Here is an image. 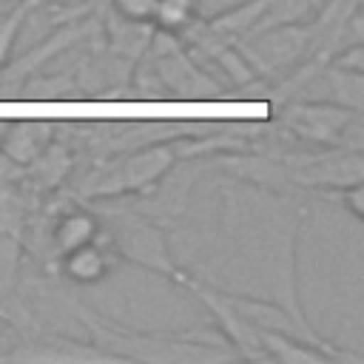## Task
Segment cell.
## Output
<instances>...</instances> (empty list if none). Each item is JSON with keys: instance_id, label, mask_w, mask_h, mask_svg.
<instances>
[{"instance_id": "6da1fadb", "label": "cell", "mask_w": 364, "mask_h": 364, "mask_svg": "<svg viewBox=\"0 0 364 364\" xmlns=\"http://www.w3.org/2000/svg\"><path fill=\"white\" fill-rule=\"evenodd\" d=\"M80 321L94 336V344L108 353L114 361H154V364H173V361H225L236 353L230 344L216 336L205 341V333H145L105 321L102 316L91 313L88 307H77Z\"/></svg>"}, {"instance_id": "7a4b0ae2", "label": "cell", "mask_w": 364, "mask_h": 364, "mask_svg": "<svg viewBox=\"0 0 364 364\" xmlns=\"http://www.w3.org/2000/svg\"><path fill=\"white\" fill-rule=\"evenodd\" d=\"M225 145H236L230 139H173V142H151L139 151H131L119 159H111L105 165H100L85 182H82V193L91 199H105V196H119L128 191H145L151 185H156L162 176H168L179 159H199V151L208 148H225Z\"/></svg>"}, {"instance_id": "3957f363", "label": "cell", "mask_w": 364, "mask_h": 364, "mask_svg": "<svg viewBox=\"0 0 364 364\" xmlns=\"http://www.w3.org/2000/svg\"><path fill=\"white\" fill-rule=\"evenodd\" d=\"M100 233L111 242L114 253L128 259L131 264L173 279L179 282L182 270L171 256V247L165 242L162 228L142 210L136 208H114L105 210V225L100 228Z\"/></svg>"}, {"instance_id": "277c9868", "label": "cell", "mask_w": 364, "mask_h": 364, "mask_svg": "<svg viewBox=\"0 0 364 364\" xmlns=\"http://www.w3.org/2000/svg\"><path fill=\"white\" fill-rule=\"evenodd\" d=\"M154 54H156V77L165 91H173L176 97L185 100H202V97H222V88L210 82L176 46L173 34L159 31L154 40Z\"/></svg>"}, {"instance_id": "5b68a950", "label": "cell", "mask_w": 364, "mask_h": 364, "mask_svg": "<svg viewBox=\"0 0 364 364\" xmlns=\"http://www.w3.org/2000/svg\"><path fill=\"white\" fill-rule=\"evenodd\" d=\"M284 122L307 139L336 142L341 148H347L344 136L350 131H361L358 111L344 105H330V102H296L284 111Z\"/></svg>"}, {"instance_id": "8992f818", "label": "cell", "mask_w": 364, "mask_h": 364, "mask_svg": "<svg viewBox=\"0 0 364 364\" xmlns=\"http://www.w3.org/2000/svg\"><path fill=\"white\" fill-rule=\"evenodd\" d=\"M179 284L188 287V290L193 293V299L202 301V304L210 310V316L216 318V324H219V330H222V338L230 344V350H233L236 355L264 361V353H262L259 338H256V327H253L250 321H245V318L233 310V304L225 299V293H219V290H213V287H208V284H202V282H196V279H191V276H185V273L179 276Z\"/></svg>"}, {"instance_id": "52a82bcc", "label": "cell", "mask_w": 364, "mask_h": 364, "mask_svg": "<svg viewBox=\"0 0 364 364\" xmlns=\"http://www.w3.org/2000/svg\"><path fill=\"white\" fill-rule=\"evenodd\" d=\"M6 358H11V361H114L94 341L82 344V341H71V338L31 341L28 347L11 350Z\"/></svg>"}, {"instance_id": "ba28073f", "label": "cell", "mask_w": 364, "mask_h": 364, "mask_svg": "<svg viewBox=\"0 0 364 364\" xmlns=\"http://www.w3.org/2000/svg\"><path fill=\"white\" fill-rule=\"evenodd\" d=\"M114 264V256L108 247L97 245V242H88V245H80L68 253L60 256V273L74 282V284H97L108 276Z\"/></svg>"}, {"instance_id": "9c48e42d", "label": "cell", "mask_w": 364, "mask_h": 364, "mask_svg": "<svg viewBox=\"0 0 364 364\" xmlns=\"http://www.w3.org/2000/svg\"><path fill=\"white\" fill-rule=\"evenodd\" d=\"M100 228H102V225H100V219H97L91 210H82V208L68 210V213H63V216L57 219L54 233H51V245H54L57 256H63V253H68V250H74V247H80V245L97 242Z\"/></svg>"}, {"instance_id": "30bf717a", "label": "cell", "mask_w": 364, "mask_h": 364, "mask_svg": "<svg viewBox=\"0 0 364 364\" xmlns=\"http://www.w3.org/2000/svg\"><path fill=\"white\" fill-rule=\"evenodd\" d=\"M85 31H88V26H82V23H71L68 28H60V31H57V34H51L46 43L34 46L23 60H17V63L11 65V71L3 77V82H9V80H20V77H26L28 71H37L46 60L57 57V54H60V51H65L71 43H77L80 37H85Z\"/></svg>"}, {"instance_id": "8fae6325", "label": "cell", "mask_w": 364, "mask_h": 364, "mask_svg": "<svg viewBox=\"0 0 364 364\" xmlns=\"http://www.w3.org/2000/svg\"><path fill=\"white\" fill-rule=\"evenodd\" d=\"M48 134H51V125H40V122H23V125H14L6 136V142L0 145L3 156L23 165V162H37V156L46 151L48 145Z\"/></svg>"}, {"instance_id": "7c38bea8", "label": "cell", "mask_w": 364, "mask_h": 364, "mask_svg": "<svg viewBox=\"0 0 364 364\" xmlns=\"http://www.w3.org/2000/svg\"><path fill=\"white\" fill-rule=\"evenodd\" d=\"M202 3L205 0H156L154 23L151 26L159 28V31H165V34L179 37L188 26H193L199 20Z\"/></svg>"}, {"instance_id": "4fadbf2b", "label": "cell", "mask_w": 364, "mask_h": 364, "mask_svg": "<svg viewBox=\"0 0 364 364\" xmlns=\"http://www.w3.org/2000/svg\"><path fill=\"white\" fill-rule=\"evenodd\" d=\"M34 3H37V0H26V3H17L14 9H9L6 14H0V71H3L6 60H9L11 43H14V37H17L23 20H26L28 11L34 9Z\"/></svg>"}, {"instance_id": "5bb4252c", "label": "cell", "mask_w": 364, "mask_h": 364, "mask_svg": "<svg viewBox=\"0 0 364 364\" xmlns=\"http://www.w3.org/2000/svg\"><path fill=\"white\" fill-rule=\"evenodd\" d=\"M114 17L125 20V23H136V26H151L154 23V9L156 0H108Z\"/></svg>"}]
</instances>
